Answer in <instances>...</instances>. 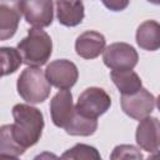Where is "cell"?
<instances>
[{
	"label": "cell",
	"mask_w": 160,
	"mask_h": 160,
	"mask_svg": "<svg viewBox=\"0 0 160 160\" xmlns=\"http://www.w3.org/2000/svg\"><path fill=\"white\" fill-rule=\"evenodd\" d=\"M11 112L14 124H10V126L14 140L25 150L34 146L42 134V112L38 108L28 104H16Z\"/></svg>",
	"instance_id": "obj_1"
},
{
	"label": "cell",
	"mask_w": 160,
	"mask_h": 160,
	"mask_svg": "<svg viewBox=\"0 0 160 160\" xmlns=\"http://www.w3.org/2000/svg\"><path fill=\"white\" fill-rule=\"evenodd\" d=\"M18 50L22 62L28 66H41L48 62L52 54V41L50 35L41 28H32L18 44Z\"/></svg>",
	"instance_id": "obj_2"
},
{
	"label": "cell",
	"mask_w": 160,
	"mask_h": 160,
	"mask_svg": "<svg viewBox=\"0 0 160 160\" xmlns=\"http://www.w3.org/2000/svg\"><path fill=\"white\" fill-rule=\"evenodd\" d=\"M16 89L21 99L26 102L40 104L49 98L51 84L39 66H29L20 74Z\"/></svg>",
	"instance_id": "obj_3"
},
{
	"label": "cell",
	"mask_w": 160,
	"mask_h": 160,
	"mask_svg": "<svg viewBox=\"0 0 160 160\" xmlns=\"http://www.w3.org/2000/svg\"><path fill=\"white\" fill-rule=\"evenodd\" d=\"M111 106L110 95L101 88L91 86L85 89L78 99L75 110L88 118L98 119L100 115L105 114Z\"/></svg>",
	"instance_id": "obj_4"
},
{
	"label": "cell",
	"mask_w": 160,
	"mask_h": 160,
	"mask_svg": "<svg viewBox=\"0 0 160 160\" xmlns=\"http://www.w3.org/2000/svg\"><path fill=\"white\" fill-rule=\"evenodd\" d=\"M139 60L138 51L126 42H114L105 48L102 61L111 70H132Z\"/></svg>",
	"instance_id": "obj_5"
},
{
	"label": "cell",
	"mask_w": 160,
	"mask_h": 160,
	"mask_svg": "<svg viewBox=\"0 0 160 160\" xmlns=\"http://www.w3.org/2000/svg\"><path fill=\"white\" fill-rule=\"evenodd\" d=\"M156 99L146 89L141 88L138 92L131 95H121L120 105L122 111L134 120H141L149 116L155 108Z\"/></svg>",
	"instance_id": "obj_6"
},
{
	"label": "cell",
	"mask_w": 160,
	"mask_h": 160,
	"mask_svg": "<svg viewBox=\"0 0 160 160\" xmlns=\"http://www.w3.org/2000/svg\"><path fill=\"white\" fill-rule=\"evenodd\" d=\"M45 75L52 86L60 90H65L72 88L76 84L79 71L72 61L66 59H58L46 66Z\"/></svg>",
	"instance_id": "obj_7"
},
{
	"label": "cell",
	"mask_w": 160,
	"mask_h": 160,
	"mask_svg": "<svg viewBox=\"0 0 160 160\" xmlns=\"http://www.w3.org/2000/svg\"><path fill=\"white\" fill-rule=\"evenodd\" d=\"M21 11L26 22L34 28L50 26L54 19L52 0H21Z\"/></svg>",
	"instance_id": "obj_8"
},
{
	"label": "cell",
	"mask_w": 160,
	"mask_h": 160,
	"mask_svg": "<svg viewBox=\"0 0 160 160\" xmlns=\"http://www.w3.org/2000/svg\"><path fill=\"white\" fill-rule=\"evenodd\" d=\"M50 115L55 126L66 129L75 115L72 95L69 89L56 92L50 101Z\"/></svg>",
	"instance_id": "obj_9"
},
{
	"label": "cell",
	"mask_w": 160,
	"mask_h": 160,
	"mask_svg": "<svg viewBox=\"0 0 160 160\" xmlns=\"http://www.w3.org/2000/svg\"><path fill=\"white\" fill-rule=\"evenodd\" d=\"M136 144L148 152H155L160 148V120L154 116H146L140 120L136 132Z\"/></svg>",
	"instance_id": "obj_10"
},
{
	"label": "cell",
	"mask_w": 160,
	"mask_h": 160,
	"mask_svg": "<svg viewBox=\"0 0 160 160\" xmlns=\"http://www.w3.org/2000/svg\"><path fill=\"white\" fill-rule=\"evenodd\" d=\"M21 0H0V40L12 38L21 19Z\"/></svg>",
	"instance_id": "obj_11"
},
{
	"label": "cell",
	"mask_w": 160,
	"mask_h": 160,
	"mask_svg": "<svg viewBox=\"0 0 160 160\" xmlns=\"http://www.w3.org/2000/svg\"><path fill=\"white\" fill-rule=\"evenodd\" d=\"M105 36L98 31L88 30L80 34L75 41V50L80 58L91 60L98 58L105 50Z\"/></svg>",
	"instance_id": "obj_12"
},
{
	"label": "cell",
	"mask_w": 160,
	"mask_h": 160,
	"mask_svg": "<svg viewBox=\"0 0 160 160\" xmlns=\"http://www.w3.org/2000/svg\"><path fill=\"white\" fill-rule=\"evenodd\" d=\"M58 21L68 28L79 25L85 15L81 0H55Z\"/></svg>",
	"instance_id": "obj_13"
},
{
	"label": "cell",
	"mask_w": 160,
	"mask_h": 160,
	"mask_svg": "<svg viewBox=\"0 0 160 160\" xmlns=\"http://www.w3.org/2000/svg\"><path fill=\"white\" fill-rule=\"evenodd\" d=\"M138 45L148 51L160 49V22L155 20H146L136 29L135 35Z\"/></svg>",
	"instance_id": "obj_14"
},
{
	"label": "cell",
	"mask_w": 160,
	"mask_h": 160,
	"mask_svg": "<svg viewBox=\"0 0 160 160\" xmlns=\"http://www.w3.org/2000/svg\"><path fill=\"white\" fill-rule=\"evenodd\" d=\"M110 78L121 95H131L142 88L140 76L132 70H111Z\"/></svg>",
	"instance_id": "obj_15"
},
{
	"label": "cell",
	"mask_w": 160,
	"mask_h": 160,
	"mask_svg": "<svg viewBox=\"0 0 160 160\" xmlns=\"http://www.w3.org/2000/svg\"><path fill=\"white\" fill-rule=\"evenodd\" d=\"M98 129V119L88 118L79 114L75 110V115L70 124L66 126L65 131L72 136H90Z\"/></svg>",
	"instance_id": "obj_16"
},
{
	"label": "cell",
	"mask_w": 160,
	"mask_h": 160,
	"mask_svg": "<svg viewBox=\"0 0 160 160\" xmlns=\"http://www.w3.org/2000/svg\"><path fill=\"white\" fill-rule=\"evenodd\" d=\"M25 152V149L21 148L11 135V126L2 125L0 128V155L9 158H19Z\"/></svg>",
	"instance_id": "obj_17"
},
{
	"label": "cell",
	"mask_w": 160,
	"mask_h": 160,
	"mask_svg": "<svg viewBox=\"0 0 160 160\" xmlns=\"http://www.w3.org/2000/svg\"><path fill=\"white\" fill-rule=\"evenodd\" d=\"M0 55H1V75L2 76L15 72L22 64V58L18 48L15 49L10 46H2L0 48Z\"/></svg>",
	"instance_id": "obj_18"
},
{
	"label": "cell",
	"mask_w": 160,
	"mask_h": 160,
	"mask_svg": "<svg viewBox=\"0 0 160 160\" xmlns=\"http://www.w3.org/2000/svg\"><path fill=\"white\" fill-rule=\"evenodd\" d=\"M62 159H94V160H100L101 156L99 151L90 145L86 144H76L71 149L66 150L62 155Z\"/></svg>",
	"instance_id": "obj_19"
},
{
	"label": "cell",
	"mask_w": 160,
	"mask_h": 160,
	"mask_svg": "<svg viewBox=\"0 0 160 160\" xmlns=\"http://www.w3.org/2000/svg\"><path fill=\"white\" fill-rule=\"evenodd\" d=\"M110 158L115 159H142V154L134 145H118L114 148Z\"/></svg>",
	"instance_id": "obj_20"
},
{
	"label": "cell",
	"mask_w": 160,
	"mask_h": 160,
	"mask_svg": "<svg viewBox=\"0 0 160 160\" xmlns=\"http://www.w3.org/2000/svg\"><path fill=\"white\" fill-rule=\"evenodd\" d=\"M102 4L111 11H121L125 10L130 2V0H101Z\"/></svg>",
	"instance_id": "obj_21"
},
{
	"label": "cell",
	"mask_w": 160,
	"mask_h": 160,
	"mask_svg": "<svg viewBox=\"0 0 160 160\" xmlns=\"http://www.w3.org/2000/svg\"><path fill=\"white\" fill-rule=\"evenodd\" d=\"M149 158H151V159H156V158H160V151H155V152H152Z\"/></svg>",
	"instance_id": "obj_22"
},
{
	"label": "cell",
	"mask_w": 160,
	"mask_h": 160,
	"mask_svg": "<svg viewBox=\"0 0 160 160\" xmlns=\"http://www.w3.org/2000/svg\"><path fill=\"white\" fill-rule=\"evenodd\" d=\"M149 1L150 4H154V5H160V0H146Z\"/></svg>",
	"instance_id": "obj_23"
},
{
	"label": "cell",
	"mask_w": 160,
	"mask_h": 160,
	"mask_svg": "<svg viewBox=\"0 0 160 160\" xmlns=\"http://www.w3.org/2000/svg\"><path fill=\"white\" fill-rule=\"evenodd\" d=\"M156 106H158V109H159V111H160V95H159L158 99H156Z\"/></svg>",
	"instance_id": "obj_24"
}]
</instances>
